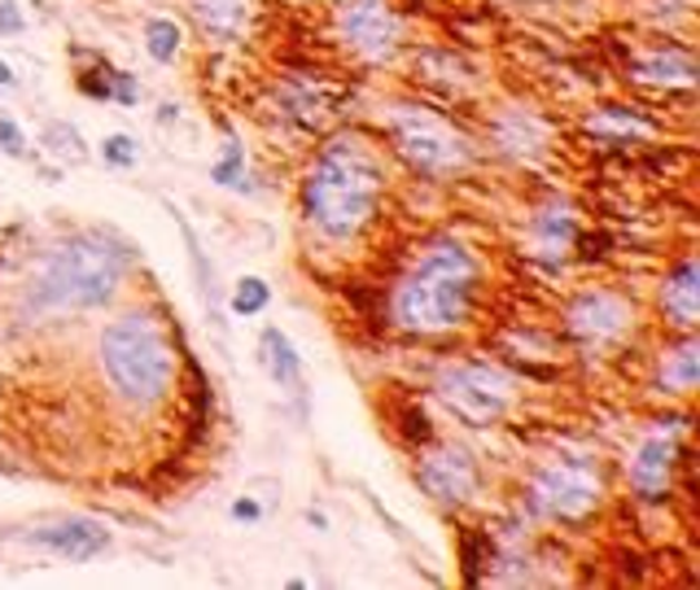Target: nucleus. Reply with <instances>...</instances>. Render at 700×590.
Returning a JSON list of instances; mask_svg holds the SVG:
<instances>
[{"instance_id": "obj_20", "label": "nucleus", "mask_w": 700, "mask_h": 590, "mask_svg": "<svg viewBox=\"0 0 700 590\" xmlns=\"http://www.w3.org/2000/svg\"><path fill=\"white\" fill-rule=\"evenodd\" d=\"M268 297H272V289L259 276H245L233 289V315H259L268 306Z\"/></svg>"}, {"instance_id": "obj_18", "label": "nucleus", "mask_w": 700, "mask_h": 590, "mask_svg": "<svg viewBox=\"0 0 700 590\" xmlns=\"http://www.w3.org/2000/svg\"><path fill=\"white\" fill-rule=\"evenodd\" d=\"M179 27H175L172 18H154L149 27H145V49H149V58L163 61V66H172L179 58Z\"/></svg>"}, {"instance_id": "obj_21", "label": "nucleus", "mask_w": 700, "mask_h": 590, "mask_svg": "<svg viewBox=\"0 0 700 590\" xmlns=\"http://www.w3.org/2000/svg\"><path fill=\"white\" fill-rule=\"evenodd\" d=\"M136 154H140V149H136V140H132V136H123V131H118V136H106V145H101V158H106L110 167H132V163H136Z\"/></svg>"}, {"instance_id": "obj_7", "label": "nucleus", "mask_w": 700, "mask_h": 590, "mask_svg": "<svg viewBox=\"0 0 700 590\" xmlns=\"http://www.w3.org/2000/svg\"><path fill=\"white\" fill-rule=\"evenodd\" d=\"M529 494H534L538 512L561 517V521H583L586 512L600 503V476L583 460H565V464H552V469L538 472Z\"/></svg>"}, {"instance_id": "obj_3", "label": "nucleus", "mask_w": 700, "mask_h": 590, "mask_svg": "<svg viewBox=\"0 0 700 590\" xmlns=\"http://www.w3.org/2000/svg\"><path fill=\"white\" fill-rule=\"evenodd\" d=\"M123 281V254L106 236L79 233L54 245L31 276V294L40 311H88L106 306Z\"/></svg>"}, {"instance_id": "obj_26", "label": "nucleus", "mask_w": 700, "mask_h": 590, "mask_svg": "<svg viewBox=\"0 0 700 590\" xmlns=\"http://www.w3.org/2000/svg\"><path fill=\"white\" fill-rule=\"evenodd\" d=\"M404 420H408V424H404V433H408V437L429 442V420H425V412H416V407H411V412H404Z\"/></svg>"}, {"instance_id": "obj_24", "label": "nucleus", "mask_w": 700, "mask_h": 590, "mask_svg": "<svg viewBox=\"0 0 700 590\" xmlns=\"http://www.w3.org/2000/svg\"><path fill=\"white\" fill-rule=\"evenodd\" d=\"M27 31V18L13 0H0V36H22Z\"/></svg>"}, {"instance_id": "obj_9", "label": "nucleus", "mask_w": 700, "mask_h": 590, "mask_svg": "<svg viewBox=\"0 0 700 590\" xmlns=\"http://www.w3.org/2000/svg\"><path fill=\"white\" fill-rule=\"evenodd\" d=\"M27 542L54 551L58 560H70V564H88L97 560L106 547H110V530L93 517H66V521H54V525H40V530L27 533Z\"/></svg>"}, {"instance_id": "obj_17", "label": "nucleus", "mask_w": 700, "mask_h": 590, "mask_svg": "<svg viewBox=\"0 0 700 590\" xmlns=\"http://www.w3.org/2000/svg\"><path fill=\"white\" fill-rule=\"evenodd\" d=\"M697 381H700V346L697 342H688V346H679L674 354H665V363H661V385H665V390L688 394Z\"/></svg>"}, {"instance_id": "obj_10", "label": "nucleus", "mask_w": 700, "mask_h": 590, "mask_svg": "<svg viewBox=\"0 0 700 590\" xmlns=\"http://www.w3.org/2000/svg\"><path fill=\"white\" fill-rule=\"evenodd\" d=\"M416 481L438 503H465L468 494L477 490V464L468 460V451H460V446H438L434 455L420 460Z\"/></svg>"}, {"instance_id": "obj_15", "label": "nucleus", "mask_w": 700, "mask_h": 590, "mask_svg": "<svg viewBox=\"0 0 700 590\" xmlns=\"http://www.w3.org/2000/svg\"><path fill=\"white\" fill-rule=\"evenodd\" d=\"M263 363H268V372H272V381L276 385H298V376H302V363H298V351H293V342L281 333V328H268L263 333Z\"/></svg>"}, {"instance_id": "obj_8", "label": "nucleus", "mask_w": 700, "mask_h": 590, "mask_svg": "<svg viewBox=\"0 0 700 590\" xmlns=\"http://www.w3.org/2000/svg\"><path fill=\"white\" fill-rule=\"evenodd\" d=\"M338 27L350 49L368 61H390L404 40V22L390 9V0H347L338 13Z\"/></svg>"}, {"instance_id": "obj_13", "label": "nucleus", "mask_w": 700, "mask_h": 590, "mask_svg": "<svg viewBox=\"0 0 700 590\" xmlns=\"http://www.w3.org/2000/svg\"><path fill=\"white\" fill-rule=\"evenodd\" d=\"M661 306L679 328H697L700 324V267L692 258L670 272L665 289H661Z\"/></svg>"}, {"instance_id": "obj_11", "label": "nucleus", "mask_w": 700, "mask_h": 590, "mask_svg": "<svg viewBox=\"0 0 700 590\" xmlns=\"http://www.w3.org/2000/svg\"><path fill=\"white\" fill-rule=\"evenodd\" d=\"M626 319H631V306L622 297L604 294V289L600 294H583L570 306V333L591 342V346H609L613 337H622Z\"/></svg>"}, {"instance_id": "obj_28", "label": "nucleus", "mask_w": 700, "mask_h": 590, "mask_svg": "<svg viewBox=\"0 0 700 590\" xmlns=\"http://www.w3.org/2000/svg\"><path fill=\"white\" fill-rule=\"evenodd\" d=\"M18 79H13V70H9V61H0V88H13Z\"/></svg>"}, {"instance_id": "obj_2", "label": "nucleus", "mask_w": 700, "mask_h": 590, "mask_svg": "<svg viewBox=\"0 0 700 590\" xmlns=\"http://www.w3.org/2000/svg\"><path fill=\"white\" fill-rule=\"evenodd\" d=\"M473 289H477V263L468 258L460 240H443L395 289V319L411 333H447L468 319Z\"/></svg>"}, {"instance_id": "obj_6", "label": "nucleus", "mask_w": 700, "mask_h": 590, "mask_svg": "<svg viewBox=\"0 0 700 590\" xmlns=\"http://www.w3.org/2000/svg\"><path fill=\"white\" fill-rule=\"evenodd\" d=\"M390 136H395V149L425 176H451L468 163L465 140L443 118L425 115V110H399L390 122Z\"/></svg>"}, {"instance_id": "obj_1", "label": "nucleus", "mask_w": 700, "mask_h": 590, "mask_svg": "<svg viewBox=\"0 0 700 590\" xmlns=\"http://www.w3.org/2000/svg\"><path fill=\"white\" fill-rule=\"evenodd\" d=\"M381 188H386L381 158L359 136H338L311 163L307 184H302V201L320 233L347 240L377 215Z\"/></svg>"}, {"instance_id": "obj_16", "label": "nucleus", "mask_w": 700, "mask_h": 590, "mask_svg": "<svg viewBox=\"0 0 700 590\" xmlns=\"http://www.w3.org/2000/svg\"><path fill=\"white\" fill-rule=\"evenodd\" d=\"M635 75L648 83H692L697 79V66L683 53H648L635 61Z\"/></svg>"}, {"instance_id": "obj_4", "label": "nucleus", "mask_w": 700, "mask_h": 590, "mask_svg": "<svg viewBox=\"0 0 700 590\" xmlns=\"http://www.w3.org/2000/svg\"><path fill=\"white\" fill-rule=\"evenodd\" d=\"M101 367L123 399L158 403L172 385V346L149 315L132 311L101 333Z\"/></svg>"}, {"instance_id": "obj_19", "label": "nucleus", "mask_w": 700, "mask_h": 590, "mask_svg": "<svg viewBox=\"0 0 700 590\" xmlns=\"http://www.w3.org/2000/svg\"><path fill=\"white\" fill-rule=\"evenodd\" d=\"M45 145L58 154L61 163H84V158H88L84 136H79L70 122H49V127H45Z\"/></svg>"}, {"instance_id": "obj_12", "label": "nucleus", "mask_w": 700, "mask_h": 590, "mask_svg": "<svg viewBox=\"0 0 700 590\" xmlns=\"http://www.w3.org/2000/svg\"><path fill=\"white\" fill-rule=\"evenodd\" d=\"M679 464V442L674 437H648L635 460H631V481L643 499H665L670 494V476Z\"/></svg>"}, {"instance_id": "obj_14", "label": "nucleus", "mask_w": 700, "mask_h": 590, "mask_svg": "<svg viewBox=\"0 0 700 590\" xmlns=\"http://www.w3.org/2000/svg\"><path fill=\"white\" fill-rule=\"evenodd\" d=\"M188 9L197 18L202 36H211L220 45H233L250 22V0H188Z\"/></svg>"}, {"instance_id": "obj_22", "label": "nucleus", "mask_w": 700, "mask_h": 590, "mask_svg": "<svg viewBox=\"0 0 700 590\" xmlns=\"http://www.w3.org/2000/svg\"><path fill=\"white\" fill-rule=\"evenodd\" d=\"M0 154H4V158H27V136H22V127L4 115H0Z\"/></svg>"}, {"instance_id": "obj_5", "label": "nucleus", "mask_w": 700, "mask_h": 590, "mask_svg": "<svg viewBox=\"0 0 700 590\" xmlns=\"http://www.w3.org/2000/svg\"><path fill=\"white\" fill-rule=\"evenodd\" d=\"M438 399L447 403V412L460 415L473 429L495 424L513 403V381L508 372L490 367V363H451L438 376Z\"/></svg>"}, {"instance_id": "obj_27", "label": "nucleus", "mask_w": 700, "mask_h": 590, "mask_svg": "<svg viewBox=\"0 0 700 590\" xmlns=\"http://www.w3.org/2000/svg\"><path fill=\"white\" fill-rule=\"evenodd\" d=\"M259 517H263V508L254 499H236L233 503V521H259Z\"/></svg>"}, {"instance_id": "obj_25", "label": "nucleus", "mask_w": 700, "mask_h": 590, "mask_svg": "<svg viewBox=\"0 0 700 590\" xmlns=\"http://www.w3.org/2000/svg\"><path fill=\"white\" fill-rule=\"evenodd\" d=\"M465 578L468 582H482V551H477V538H465Z\"/></svg>"}, {"instance_id": "obj_23", "label": "nucleus", "mask_w": 700, "mask_h": 590, "mask_svg": "<svg viewBox=\"0 0 700 590\" xmlns=\"http://www.w3.org/2000/svg\"><path fill=\"white\" fill-rule=\"evenodd\" d=\"M241 149L236 145H229V154H224V163H215V171H211V179H220V184H236L241 179Z\"/></svg>"}]
</instances>
